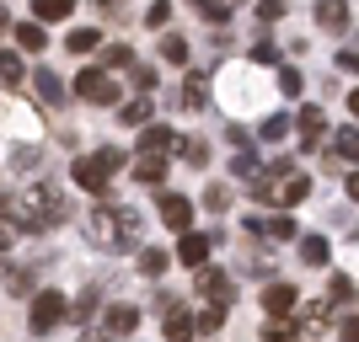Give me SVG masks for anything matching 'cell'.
Segmentation results:
<instances>
[{"label": "cell", "mask_w": 359, "mask_h": 342, "mask_svg": "<svg viewBox=\"0 0 359 342\" xmlns=\"http://www.w3.org/2000/svg\"><path fill=\"white\" fill-rule=\"evenodd\" d=\"M0 214L11 220V230L38 236V230H54V225L65 220V198L54 193L48 182H38V187H22L16 198H0Z\"/></svg>", "instance_id": "cell-1"}, {"label": "cell", "mask_w": 359, "mask_h": 342, "mask_svg": "<svg viewBox=\"0 0 359 342\" xmlns=\"http://www.w3.org/2000/svg\"><path fill=\"white\" fill-rule=\"evenodd\" d=\"M306 193H311V177L295 171V161H279L273 171H257L252 177V198L257 204H273V208H295Z\"/></svg>", "instance_id": "cell-2"}, {"label": "cell", "mask_w": 359, "mask_h": 342, "mask_svg": "<svg viewBox=\"0 0 359 342\" xmlns=\"http://www.w3.org/2000/svg\"><path fill=\"white\" fill-rule=\"evenodd\" d=\"M81 236L91 241V246H118L123 241V208H113V204H97L91 214H81Z\"/></svg>", "instance_id": "cell-3"}, {"label": "cell", "mask_w": 359, "mask_h": 342, "mask_svg": "<svg viewBox=\"0 0 359 342\" xmlns=\"http://www.w3.org/2000/svg\"><path fill=\"white\" fill-rule=\"evenodd\" d=\"M65 315H70V299L54 294V289H43V294L27 305V327H32V332H54Z\"/></svg>", "instance_id": "cell-4"}, {"label": "cell", "mask_w": 359, "mask_h": 342, "mask_svg": "<svg viewBox=\"0 0 359 342\" xmlns=\"http://www.w3.org/2000/svg\"><path fill=\"white\" fill-rule=\"evenodd\" d=\"M75 91H81L86 102H97V107L118 102V86H113V80H107L102 70H81V75H75Z\"/></svg>", "instance_id": "cell-5"}, {"label": "cell", "mask_w": 359, "mask_h": 342, "mask_svg": "<svg viewBox=\"0 0 359 342\" xmlns=\"http://www.w3.org/2000/svg\"><path fill=\"white\" fill-rule=\"evenodd\" d=\"M210 252H215V241L204 236V230H182V241H177V262L182 268H204V262H210Z\"/></svg>", "instance_id": "cell-6"}, {"label": "cell", "mask_w": 359, "mask_h": 342, "mask_svg": "<svg viewBox=\"0 0 359 342\" xmlns=\"http://www.w3.org/2000/svg\"><path fill=\"white\" fill-rule=\"evenodd\" d=\"M156 214H161V225H166V230H177V236L188 230V225H194V204H188L182 193H161Z\"/></svg>", "instance_id": "cell-7"}, {"label": "cell", "mask_w": 359, "mask_h": 342, "mask_svg": "<svg viewBox=\"0 0 359 342\" xmlns=\"http://www.w3.org/2000/svg\"><path fill=\"white\" fill-rule=\"evenodd\" d=\"M194 289H198V299H215V305H225V299L236 294V289H231V273H220V268H198Z\"/></svg>", "instance_id": "cell-8"}, {"label": "cell", "mask_w": 359, "mask_h": 342, "mask_svg": "<svg viewBox=\"0 0 359 342\" xmlns=\"http://www.w3.org/2000/svg\"><path fill=\"white\" fill-rule=\"evenodd\" d=\"M70 177H75V187H86V193H107V182H113L102 166L91 161V155H81V161L70 166Z\"/></svg>", "instance_id": "cell-9"}, {"label": "cell", "mask_w": 359, "mask_h": 342, "mask_svg": "<svg viewBox=\"0 0 359 342\" xmlns=\"http://www.w3.org/2000/svg\"><path fill=\"white\" fill-rule=\"evenodd\" d=\"M140 150H145V155H172V150H177V134H172V129H166V123H145V134H140Z\"/></svg>", "instance_id": "cell-10"}, {"label": "cell", "mask_w": 359, "mask_h": 342, "mask_svg": "<svg viewBox=\"0 0 359 342\" xmlns=\"http://www.w3.org/2000/svg\"><path fill=\"white\" fill-rule=\"evenodd\" d=\"M348 0H316V27H327V32H348Z\"/></svg>", "instance_id": "cell-11"}, {"label": "cell", "mask_w": 359, "mask_h": 342, "mask_svg": "<svg viewBox=\"0 0 359 342\" xmlns=\"http://www.w3.org/2000/svg\"><path fill=\"white\" fill-rule=\"evenodd\" d=\"M263 311L269 315H295L300 311V294L290 283H269V294H263Z\"/></svg>", "instance_id": "cell-12"}, {"label": "cell", "mask_w": 359, "mask_h": 342, "mask_svg": "<svg viewBox=\"0 0 359 342\" xmlns=\"http://www.w3.org/2000/svg\"><path fill=\"white\" fill-rule=\"evenodd\" d=\"M32 91H38L48 107H65V80L54 70H38V75H32Z\"/></svg>", "instance_id": "cell-13"}, {"label": "cell", "mask_w": 359, "mask_h": 342, "mask_svg": "<svg viewBox=\"0 0 359 342\" xmlns=\"http://www.w3.org/2000/svg\"><path fill=\"white\" fill-rule=\"evenodd\" d=\"M204 102H210V75H188V86H182V107L188 113H204Z\"/></svg>", "instance_id": "cell-14"}, {"label": "cell", "mask_w": 359, "mask_h": 342, "mask_svg": "<svg viewBox=\"0 0 359 342\" xmlns=\"http://www.w3.org/2000/svg\"><path fill=\"white\" fill-rule=\"evenodd\" d=\"M161 332H166V342H194V337H198V332H194V315H188V311H172V315L161 321Z\"/></svg>", "instance_id": "cell-15"}, {"label": "cell", "mask_w": 359, "mask_h": 342, "mask_svg": "<svg viewBox=\"0 0 359 342\" xmlns=\"http://www.w3.org/2000/svg\"><path fill=\"white\" fill-rule=\"evenodd\" d=\"M295 129H300V139H306V145H316V139H322V129H327V118H322V107H300Z\"/></svg>", "instance_id": "cell-16"}, {"label": "cell", "mask_w": 359, "mask_h": 342, "mask_svg": "<svg viewBox=\"0 0 359 342\" xmlns=\"http://www.w3.org/2000/svg\"><path fill=\"white\" fill-rule=\"evenodd\" d=\"M135 327H140L135 305H107V332H113V337H123V332H135Z\"/></svg>", "instance_id": "cell-17"}, {"label": "cell", "mask_w": 359, "mask_h": 342, "mask_svg": "<svg viewBox=\"0 0 359 342\" xmlns=\"http://www.w3.org/2000/svg\"><path fill=\"white\" fill-rule=\"evenodd\" d=\"M327 257H332V246L322 236H306V241H300V262H306V268H327Z\"/></svg>", "instance_id": "cell-18"}, {"label": "cell", "mask_w": 359, "mask_h": 342, "mask_svg": "<svg viewBox=\"0 0 359 342\" xmlns=\"http://www.w3.org/2000/svg\"><path fill=\"white\" fill-rule=\"evenodd\" d=\"M75 11V0H32V16H38V27L43 22H65Z\"/></svg>", "instance_id": "cell-19"}, {"label": "cell", "mask_w": 359, "mask_h": 342, "mask_svg": "<svg viewBox=\"0 0 359 342\" xmlns=\"http://www.w3.org/2000/svg\"><path fill=\"white\" fill-rule=\"evenodd\" d=\"M97 43H102V32H97V27H75L70 38H65V48H70L75 59H81V54H97Z\"/></svg>", "instance_id": "cell-20"}, {"label": "cell", "mask_w": 359, "mask_h": 342, "mask_svg": "<svg viewBox=\"0 0 359 342\" xmlns=\"http://www.w3.org/2000/svg\"><path fill=\"white\" fill-rule=\"evenodd\" d=\"M300 327H295V315H273L269 327H263V342H295Z\"/></svg>", "instance_id": "cell-21"}, {"label": "cell", "mask_w": 359, "mask_h": 342, "mask_svg": "<svg viewBox=\"0 0 359 342\" xmlns=\"http://www.w3.org/2000/svg\"><path fill=\"white\" fill-rule=\"evenodd\" d=\"M332 327V299H311V311H306V332H327Z\"/></svg>", "instance_id": "cell-22"}, {"label": "cell", "mask_w": 359, "mask_h": 342, "mask_svg": "<svg viewBox=\"0 0 359 342\" xmlns=\"http://www.w3.org/2000/svg\"><path fill=\"white\" fill-rule=\"evenodd\" d=\"M16 32V43L27 48V54H38V48H48V38H43V27L38 22H22V27H11Z\"/></svg>", "instance_id": "cell-23"}, {"label": "cell", "mask_w": 359, "mask_h": 342, "mask_svg": "<svg viewBox=\"0 0 359 342\" xmlns=\"http://www.w3.org/2000/svg\"><path fill=\"white\" fill-rule=\"evenodd\" d=\"M166 262H172V257H166L161 246H145V252H140V273H145V278H161Z\"/></svg>", "instance_id": "cell-24"}, {"label": "cell", "mask_w": 359, "mask_h": 342, "mask_svg": "<svg viewBox=\"0 0 359 342\" xmlns=\"http://www.w3.org/2000/svg\"><path fill=\"white\" fill-rule=\"evenodd\" d=\"M161 59H166V64H188V38L166 32V38H161Z\"/></svg>", "instance_id": "cell-25"}, {"label": "cell", "mask_w": 359, "mask_h": 342, "mask_svg": "<svg viewBox=\"0 0 359 342\" xmlns=\"http://www.w3.org/2000/svg\"><path fill=\"white\" fill-rule=\"evenodd\" d=\"M102 64H107V70H129V64H135V48H129V43H107ZM107 70H102V75H107Z\"/></svg>", "instance_id": "cell-26"}, {"label": "cell", "mask_w": 359, "mask_h": 342, "mask_svg": "<svg viewBox=\"0 0 359 342\" xmlns=\"http://www.w3.org/2000/svg\"><path fill=\"white\" fill-rule=\"evenodd\" d=\"M327 299L332 305H348V299H354V278H348V273H332L327 278Z\"/></svg>", "instance_id": "cell-27"}, {"label": "cell", "mask_w": 359, "mask_h": 342, "mask_svg": "<svg viewBox=\"0 0 359 342\" xmlns=\"http://www.w3.org/2000/svg\"><path fill=\"white\" fill-rule=\"evenodd\" d=\"M220 327H225V305H204L194 315V332H220Z\"/></svg>", "instance_id": "cell-28"}, {"label": "cell", "mask_w": 359, "mask_h": 342, "mask_svg": "<svg viewBox=\"0 0 359 342\" xmlns=\"http://www.w3.org/2000/svg\"><path fill=\"white\" fill-rule=\"evenodd\" d=\"M231 171H236V177H241V182H252V177H257V171H263V161H257V150H241L236 161H231Z\"/></svg>", "instance_id": "cell-29"}, {"label": "cell", "mask_w": 359, "mask_h": 342, "mask_svg": "<svg viewBox=\"0 0 359 342\" xmlns=\"http://www.w3.org/2000/svg\"><path fill=\"white\" fill-rule=\"evenodd\" d=\"M135 177H140V182H161V177H166V161H161V155H140Z\"/></svg>", "instance_id": "cell-30"}, {"label": "cell", "mask_w": 359, "mask_h": 342, "mask_svg": "<svg viewBox=\"0 0 359 342\" xmlns=\"http://www.w3.org/2000/svg\"><path fill=\"white\" fill-rule=\"evenodd\" d=\"M263 236H273V241H295V220H285V214H273L269 225H257Z\"/></svg>", "instance_id": "cell-31"}, {"label": "cell", "mask_w": 359, "mask_h": 342, "mask_svg": "<svg viewBox=\"0 0 359 342\" xmlns=\"http://www.w3.org/2000/svg\"><path fill=\"white\" fill-rule=\"evenodd\" d=\"M257 134L269 139V145H279V139L290 134V118H285V113H273V118H263V129H257Z\"/></svg>", "instance_id": "cell-32"}, {"label": "cell", "mask_w": 359, "mask_h": 342, "mask_svg": "<svg viewBox=\"0 0 359 342\" xmlns=\"http://www.w3.org/2000/svg\"><path fill=\"white\" fill-rule=\"evenodd\" d=\"M91 161H97V166L107 171V177H113V171H123V150H118V145H102L97 155H91Z\"/></svg>", "instance_id": "cell-33"}, {"label": "cell", "mask_w": 359, "mask_h": 342, "mask_svg": "<svg viewBox=\"0 0 359 342\" xmlns=\"http://www.w3.org/2000/svg\"><path fill=\"white\" fill-rule=\"evenodd\" d=\"M118 118L129 123V129H145V123H150V102H145V97H140V102H129V107H123Z\"/></svg>", "instance_id": "cell-34"}, {"label": "cell", "mask_w": 359, "mask_h": 342, "mask_svg": "<svg viewBox=\"0 0 359 342\" xmlns=\"http://www.w3.org/2000/svg\"><path fill=\"white\" fill-rule=\"evenodd\" d=\"M70 315H75V321H91V315H97V289H86V294L75 299V305H70Z\"/></svg>", "instance_id": "cell-35"}, {"label": "cell", "mask_w": 359, "mask_h": 342, "mask_svg": "<svg viewBox=\"0 0 359 342\" xmlns=\"http://www.w3.org/2000/svg\"><path fill=\"white\" fill-rule=\"evenodd\" d=\"M279 91H285V97H300V91H306V75L300 70H279Z\"/></svg>", "instance_id": "cell-36"}, {"label": "cell", "mask_w": 359, "mask_h": 342, "mask_svg": "<svg viewBox=\"0 0 359 342\" xmlns=\"http://www.w3.org/2000/svg\"><path fill=\"white\" fill-rule=\"evenodd\" d=\"M354 150H359L354 129H338V150H332V161H338V155H344V161H354Z\"/></svg>", "instance_id": "cell-37"}, {"label": "cell", "mask_w": 359, "mask_h": 342, "mask_svg": "<svg viewBox=\"0 0 359 342\" xmlns=\"http://www.w3.org/2000/svg\"><path fill=\"white\" fill-rule=\"evenodd\" d=\"M194 11L204 16V22H225V16H231V11L220 6V0H194Z\"/></svg>", "instance_id": "cell-38"}, {"label": "cell", "mask_w": 359, "mask_h": 342, "mask_svg": "<svg viewBox=\"0 0 359 342\" xmlns=\"http://www.w3.org/2000/svg\"><path fill=\"white\" fill-rule=\"evenodd\" d=\"M285 11H290V0H257V16H263V22H279Z\"/></svg>", "instance_id": "cell-39"}, {"label": "cell", "mask_w": 359, "mask_h": 342, "mask_svg": "<svg viewBox=\"0 0 359 342\" xmlns=\"http://www.w3.org/2000/svg\"><path fill=\"white\" fill-rule=\"evenodd\" d=\"M166 16H172V0H156L145 11V27H166Z\"/></svg>", "instance_id": "cell-40"}, {"label": "cell", "mask_w": 359, "mask_h": 342, "mask_svg": "<svg viewBox=\"0 0 359 342\" xmlns=\"http://www.w3.org/2000/svg\"><path fill=\"white\" fill-rule=\"evenodd\" d=\"M0 80H22V59H16V54H0Z\"/></svg>", "instance_id": "cell-41"}, {"label": "cell", "mask_w": 359, "mask_h": 342, "mask_svg": "<svg viewBox=\"0 0 359 342\" xmlns=\"http://www.w3.org/2000/svg\"><path fill=\"white\" fill-rule=\"evenodd\" d=\"M252 59H257V64H279V43H257Z\"/></svg>", "instance_id": "cell-42"}, {"label": "cell", "mask_w": 359, "mask_h": 342, "mask_svg": "<svg viewBox=\"0 0 359 342\" xmlns=\"http://www.w3.org/2000/svg\"><path fill=\"white\" fill-rule=\"evenodd\" d=\"M182 155H188L194 166H204V161H210V145H198V139H194V145H182Z\"/></svg>", "instance_id": "cell-43"}, {"label": "cell", "mask_w": 359, "mask_h": 342, "mask_svg": "<svg viewBox=\"0 0 359 342\" xmlns=\"http://www.w3.org/2000/svg\"><path fill=\"white\" fill-rule=\"evenodd\" d=\"M204 204H210V208H225V204H231V193H225V187H204Z\"/></svg>", "instance_id": "cell-44"}, {"label": "cell", "mask_w": 359, "mask_h": 342, "mask_svg": "<svg viewBox=\"0 0 359 342\" xmlns=\"http://www.w3.org/2000/svg\"><path fill=\"white\" fill-rule=\"evenodd\" d=\"M135 86L140 91H156V70H135Z\"/></svg>", "instance_id": "cell-45"}, {"label": "cell", "mask_w": 359, "mask_h": 342, "mask_svg": "<svg viewBox=\"0 0 359 342\" xmlns=\"http://www.w3.org/2000/svg\"><path fill=\"white\" fill-rule=\"evenodd\" d=\"M11 241H16V230H11V225H0V252H11Z\"/></svg>", "instance_id": "cell-46"}, {"label": "cell", "mask_w": 359, "mask_h": 342, "mask_svg": "<svg viewBox=\"0 0 359 342\" xmlns=\"http://www.w3.org/2000/svg\"><path fill=\"white\" fill-rule=\"evenodd\" d=\"M6 27H11V16H6V11H0V32H6Z\"/></svg>", "instance_id": "cell-47"}, {"label": "cell", "mask_w": 359, "mask_h": 342, "mask_svg": "<svg viewBox=\"0 0 359 342\" xmlns=\"http://www.w3.org/2000/svg\"><path fill=\"white\" fill-rule=\"evenodd\" d=\"M97 6H102V11H113V6H118V0H97Z\"/></svg>", "instance_id": "cell-48"}, {"label": "cell", "mask_w": 359, "mask_h": 342, "mask_svg": "<svg viewBox=\"0 0 359 342\" xmlns=\"http://www.w3.org/2000/svg\"><path fill=\"white\" fill-rule=\"evenodd\" d=\"M220 6H225V11H231V6H241V0H220Z\"/></svg>", "instance_id": "cell-49"}, {"label": "cell", "mask_w": 359, "mask_h": 342, "mask_svg": "<svg viewBox=\"0 0 359 342\" xmlns=\"http://www.w3.org/2000/svg\"><path fill=\"white\" fill-rule=\"evenodd\" d=\"M86 342H107V337H86Z\"/></svg>", "instance_id": "cell-50"}]
</instances>
